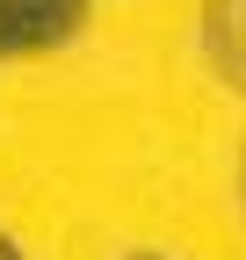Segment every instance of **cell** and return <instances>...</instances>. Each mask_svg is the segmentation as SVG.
I'll use <instances>...</instances> for the list:
<instances>
[{
  "label": "cell",
  "instance_id": "1",
  "mask_svg": "<svg viewBox=\"0 0 246 260\" xmlns=\"http://www.w3.org/2000/svg\"><path fill=\"white\" fill-rule=\"evenodd\" d=\"M73 29H87V0H0V58L73 44Z\"/></svg>",
  "mask_w": 246,
  "mask_h": 260
},
{
  "label": "cell",
  "instance_id": "2",
  "mask_svg": "<svg viewBox=\"0 0 246 260\" xmlns=\"http://www.w3.org/2000/svg\"><path fill=\"white\" fill-rule=\"evenodd\" d=\"M203 51L218 80L246 94V0H203Z\"/></svg>",
  "mask_w": 246,
  "mask_h": 260
},
{
  "label": "cell",
  "instance_id": "3",
  "mask_svg": "<svg viewBox=\"0 0 246 260\" xmlns=\"http://www.w3.org/2000/svg\"><path fill=\"white\" fill-rule=\"evenodd\" d=\"M0 260H22V253H15V239H8V232H0Z\"/></svg>",
  "mask_w": 246,
  "mask_h": 260
}]
</instances>
